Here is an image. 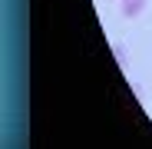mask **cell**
I'll list each match as a JSON object with an SVG mask.
<instances>
[{
    "mask_svg": "<svg viewBox=\"0 0 152 149\" xmlns=\"http://www.w3.org/2000/svg\"><path fill=\"white\" fill-rule=\"evenodd\" d=\"M145 10V0H122V13L126 17H139Z\"/></svg>",
    "mask_w": 152,
    "mask_h": 149,
    "instance_id": "6da1fadb",
    "label": "cell"
}]
</instances>
